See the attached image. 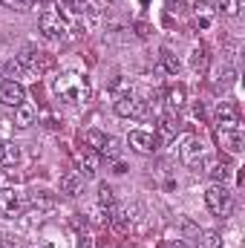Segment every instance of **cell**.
Here are the masks:
<instances>
[{"label": "cell", "instance_id": "obj_4", "mask_svg": "<svg viewBox=\"0 0 245 248\" xmlns=\"http://www.w3.org/2000/svg\"><path fill=\"white\" fill-rule=\"evenodd\" d=\"M38 29L46 35V38H63L66 35V20L61 17V12H55V9H46L41 17H38Z\"/></svg>", "mask_w": 245, "mask_h": 248}, {"label": "cell", "instance_id": "obj_7", "mask_svg": "<svg viewBox=\"0 0 245 248\" xmlns=\"http://www.w3.org/2000/svg\"><path fill=\"white\" fill-rule=\"evenodd\" d=\"M127 144L136 150V153H153L156 147H159V139L153 136V133H147V130H130V136H127Z\"/></svg>", "mask_w": 245, "mask_h": 248}, {"label": "cell", "instance_id": "obj_21", "mask_svg": "<svg viewBox=\"0 0 245 248\" xmlns=\"http://www.w3.org/2000/svg\"><path fill=\"white\" fill-rule=\"evenodd\" d=\"M78 9H81L87 17H98V15H101V0H78Z\"/></svg>", "mask_w": 245, "mask_h": 248}, {"label": "cell", "instance_id": "obj_5", "mask_svg": "<svg viewBox=\"0 0 245 248\" xmlns=\"http://www.w3.org/2000/svg\"><path fill=\"white\" fill-rule=\"evenodd\" d=\"M20 208H23L20 193H17L15 187H3V190H0V217H3V219H15V217L20 214Z\"/></svg>", "mask_w": 245, "mask_h": 248}, {"label": "cell", "instance_id": "obj_28", "mask_svg": "<svg viewBox=\"0 0 245 248\" xmlns=\"http://www.w3.org/2000/svg\"><path fill=\"white\" fill-rule=\"evenodd\" d=\"M0 147H3V141H0Z\"/></svg>", "mask_w": 245, "mask_h": 248}, {"label": "cell", "instance_id": "obj_1", "mask_svg": "<svg viewBox=\"0 0 245 248\" xmlns=\"http://www.w3.org/2000/svg\"><path fill=\"white\" fill-rule=\"evenodd\" d=\"M52 90H55L58 98L69 101V104H84V101H90V95H92L90 81H87L84 75H78V72L58 75V78L52 81Z\"/></svg>", "mask_w": 245, "mask_h": 248}, {"label": "cell", "instance_id": "obj_17", "mask_svg": "<svg viewBox=\"0 0 245 248\" xmlns=\"http://www.w3.org/2000/svg\"><path fill=\"white\" fill-rule=\"evenodd\" d=\"M84 141H87V147H90L92 153H101V150H104V141H107V136H104L101 130H87Z\"/></svg>", "mask_w": 245, "mask_h": 248}, {"label": "cell", "instance_id": "obj_2", "mask_svg": "<svg viewBox=\"0 0 245 248\" xmlns=\"http://www.w3.org/2000/svg\"><path fill=\"white\" fill-rule=\"evenodd\" d=\"M205 205H208V211L214 214V217H219V219H225V217H231V211H234V196L228 193V187L225 185H211L205 190Z\"/></svg>", "mask_w": 245, "mask_h": 248}, {"label": "cell", "instance_id": "obj_15", "mask_svg": "<svg viewBox=\"0 0 245 248\" xmlns=\"http://www.w3.org/2000/svg\"><path fill=\"white\" fill-rule=\"evenodd\" d=\"M196 248H222L219 231H199L196 234Z\"/></svg>", "mask_w": 245, "mask_h": 248}, {"label": "cell", "instance_id": "obj_25", "mask_svg": "<svg viewBox=\"0 0 245 248\" xmlns=\"http://www.w3.org/2000/svg\"><path fill=\"white\" fill-rule=\"evenodd\" d=\"M214 176H216V179H228V168H225V165H222V168H214Z\"/></svg>", "mask_w": 245, "mask_h": 248}, {"label": "cell", "instance_id": "obj_13", "mask_svg": "<svg viewBox=\"0 0 245 248\" xmlns=\"http://www.w3.org/2000/svg\"><path fill=\"white\" fill-rule=\"evenodd\" d=\"M81 185H84V176L78 173V170H72V173H66L61 179V193H66V196H75L78 190H81Z\"/></svg>", "mask_w": 245, "mask_h": 248}, {"label": "cell", "instance_id": "obj_8", "mask_svg": "<svg viewBox=\"0 0 245 248\" xmlns=\"http://www.w3.org/2000/svg\"><path fill=\"white\" fill-rule=\"evenodd\" d=\"M216 141H219V147L222 150H228V153H243L245 147V136L240 127H231V130H216Z\"/></svg>", "mask_w": 245, "mask_h": 248}, {"label": "cell", "instance_id": "obj_22", "mask_svg": "<svg viewBox=\"0 0 245 248\" xmlns=\"http://www.w3.org/2000/svg\"><path fill=\"white\" fill-rule=\"evenodd\" d=\"M162 66H165V72H170V75H176V72L182 69V63L176 61L168 49H162Z\"/></svg>", "mask_w": 245, "mask_h": 248}, {"label": "cell", "instance_id": "obj_9", "mask_svg": "<svg viewBox=\"0 0 245 248\" xmlns=\"http://www.w3.org/2000/svg\"><path fill=\"white\" fill-rule=\"evenodd\" d=\"M23 101H26L23 84H17V81H3V84H0V104H6V107H20Z\"/></svg>", "mask_w": 245, "mask_h": 248}, {"label": "cell", "instance_id": "obj_26", "mask_svg": "<svg viewBox=\"0 0 245 248\" xmlns=\"http://www.w3.org/2000/svg\"><path fill=\"white\" fill-rule=\"evenodd\" d=\"M20 3H23V6H35L38 0H20Z\"/></svg>", "mask_w": 245, "mask_h": 248}, {"label": "cell", "instance_id": "obj_16", "mask_svg": "<svg viewBox=\"0 0 245 248\" xmlns=\"http://www.w3.org/2000/svg\"><path fill=\"white\" fill-rule=\"evenodd\" d=\"M165 98H168V107L179 113V110L184 107V87H182V84H176V87H170Z\"/></svg>", "mask_w": 245, "mask_h": 248}, {"label": "cell", "instance_id": "obj_6", "mask_svg": "<svg viewBox=\"0 0 245 248\" xmlns=\"http://www.w3.org/2000/svg\"><path fill=\"white\" fill-rule=\"evenodd\" d=\"M116 116H122V119H141L144 116V101L130 95V93L119 95L116 98Z\"/></svg>", "mask_w": 245, "mask_h": 248}, {"label": "cell", "instance_id": "obj_23", "mask_svg": "<svg viewBox=\"0 0 245 248\" xmlns=\"http://www.w3.org/2000/svg\"><path fill=\"white\" fill-rule=\"evenodd\" d=\"M216 6H219L222 15H231V17L240 12V0H216Z\"/></svg>", "mask_w": 245, "mask_h": 248}, {"label": "cell", "instance_id": "obj_10", "mask_svg": "<svg viewBox=\"0 0 245 248\" xmlns=\"http://www.w3.org/2000/svg\"><path fill=\"white\" fill-rule=\"evenodd\" d=\"M216 124H219V130L237 127L240 124V107L234 101H219V107H216Z\"/></svg>", "mask_w": 245, "mask_h": 248}, {"label": "cell", "instance_id": "obj_24", "mask_svg": "<svg viewBox=\"0 0 245 248\" xmlns=\"http://www.w3.org/2000/svg\"><path fill=\"white\" fill-rule=\"evenodd\" d=\"M101 153H104V156H110V159H116V156H119V139H107Z\"/></svg>", "mask_w": 245, "mask_h": 248}, {"label": "cell", "instance_id": "obj_20", "mask_svg": "<svg viewBox=\"0 0 245 248\" xmlns=\"http://www.w3.org/2000/svg\"><path fill=\"white\" fill-rule=\"evenodd\" d=\"M98 205H101V208H113V205H116L113 187L107 185V182H101V185H98Z\"/></svg>", "mask_w": 245, "mask_h": 248}, {"label": "cell", "instance_id": "obj_18", "mask_svg": "<svg viewBox=\"0 0 245 248\" xmlns=\"http://www.w3.org/2000/svg\"><path fill=\"white\" fill-rule=\"evenodd\" d=\"M190 66H193L196 72H205V66H208V49H205V46H196V49L190 52Z\"/></svg>", "mask_w": 245, "mask_h": 248}, {"label": "cell", "instance_id": "obj_11", "mask_svg": "<svg viewBox=\"0 0 245 248\" xmlns=\"http://www.w3.org/2000/svg\"><path fill=\"white\" fill-rule=\"evenodd\" d=\"M78 165H81V170H78V173H81L84 179L95 176V170H98V153H92V150L87 147V150L78 156Z\"/></svg>", "mask_w": 245, "mask_h": 248}, {"label": "cell", "instance_id": "obj_3", "mask_svg": "<svg viewBox=\"0 0 245 248\" xmlns=\"http://www.w3.org/2000/svg\"><path fill=\"white\" fill-rule=\"evenodd\" d=\"M179 159H182L187 168H205V165H211V159L205 153V144L196 136H184L182 147H179Z\"/></svg>", "mask_w": 245, "mask_h": 248}, {"label": "cell", "instance_id": "obj_27", "mask_svg": "<svg viewBox=\"0 0 245 248\" xmlns=\"http://www.w3.org/2000/svg\"><path fill=\"white\" fill-rule=\"evenodd\" d=\"M170 248H184V243H179V240H176V243H170Z\"/></svg>", "mask_w": 245, "mask_h": 248}, {"label": "cell", "instance_id": "obj_19", "mask_svg": "<svg viewBox=\"0 0 245 248\" xmlns=\"http://www.w3.org/2000/svg\"><path fill=\"white\" fill-rule=\"evenodd\" d=\"M20 159V147L17 144H12V141H6L3 147H0V162H6V165H15Z\"/></svg>", "mask_w": 245, "mask_h": 248}, {"label": "cell", "instance_id": "obj_12", "mask_svg": "<svg viewBox=\"0 0 245 248\" xmlns=\"http://www.w3.org/2000/svg\"><path fill=\"white\" fill-rule=\"evenodd\" d=\"M35 116H38V110H35V104H29V101H23L20 107H15V124L23 127V130L35 122Z\"/></svg>", "mask_w": 245, "mask_h": 248}, {"label": "cell", "instance_id": "obj_14", "mask_svg": "<svg viewBox=\"0 0 245 248\" xmlns=\"http://www.w3.org/2000/svg\"><path fill=\"white\" fill-rule=\"evenodd\" d=\"M176 133H179V122H176L173 116H165V119L159 122V139H162V141L176 139Z\"/></svg>", "mask_w": 245, "mask_h": 248}]
</instances>
